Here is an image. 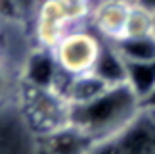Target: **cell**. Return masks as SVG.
<instances>
[{"label":"cell","instance_id":"obj_1","mask_svg":"<svg viewBox=\"0 0 155 154\" xmlns=\"http://www.w3.org/2000/svg\"><path fill=\"white\" fill-rule=\"evenodd\" d=\"M140 112L142 102L124 83L104 89L88 102L69 106V125L100 145L123 133Z\"/></svg>","mask_w":155,"mask_h":154},{"label":"cell","instance_id":"obj_2","mask_svg":"<svg viewBox=\"0 0 155 154\" xmlns=\"http://www.w3.org/2000/svg\"><path fill=\"white\" fill-rule=\"evenodd\" d=\"M84 23L86 17L65 0H38L33 17L35 46L54 50L71 29Z\"/></svg>","mask_w":155,"mask_h":154},{"label":"cell","instance_id":"obj_3","mask_svg":"<svg viewBox=\"0 0 155 154\" xmlns=\"http://www.w3.org/2000/svg\"><path fill=\"white\" fill-rule=\"evenodd\" d=\"M104 43L90 27L77 25L59 40L54 48V56L59 69L67 75H82L92 72L100 52L104 48Z\"/></svg>","mask_w":155,"mask_h":154},{"label":"cell","instance_id":"obj_4","mask_svg":"<svg viewBox=\"0 0 155 154\" xmlns=\"http://www.w3.org/2000/svg\"><path fill=\"white\" fill-rule=\"evenodd\" d=\"M17 96L21 100L27 120L31 121V127L38 133V137L69 123V104L56 91H42L19 85Z\"/></svg>","mask_w":155,"mask_h":154},{"label":"cell","instance_id":"obj_5","mask_svg":"<svg viewBox=\"0 0 155 154\" xmlns=\"http://www.w3.org/2000/svg\"><path fill=\"white\" fill-rule=\"evenodd\" d=\"M59 79H61V69L56 62L54 52L48 48L33 46L21 62L19 77H17L19 85L42 89V91H56Z\"/></svg>","mask_w":155,"mask_h":154},{"label":"cell","instance_id":"obj_6","mask_svg":"<svg viewBox=\"0 0 155 154\" xmlns=\"http://www.w3.org/2000/svg\"><path fill=\"white\" fill-rule=\"evenodd\" d=\"M130 6L132 2L124 0H96L90 8L86 25L105 43H117L123 39Z\"/></svg>","mask_w":155,"mask_h":154},{"label":"cell","instance_id":"obj_7","mask_svg":"<svg viewBox=\"0 0 155 154\" xmlns=\"http://www.w3.org/2000/svg\"><path fill=\"white\" fill-rule=\"evenodd\" d=\"M40 146L46 154H92L98 145L67 123L48 135H42Z\"/></svg>","mask_w":155,"mask_h":154},{"label":"cell","instance_id":"obj_8","mask_svg":"<svg viewBox=\"0 0 155 154\" xmlns=\"http://www.w3.org/2000/svg\"><path fill=\"white\" fill-rule=\"evenodd\" d=\"M92 73L105 87H117L127 83V62L119 54L113 43H104V48L94 64Z\"/></svg>","mask_w":155,"mask_h":154},{"label":"cell","instance_id":"obj_9","mask_svg":"<svg viewBox=\"0 0 155 154\" xmlns=\"http://www.w3.org/2000/svg\"><path fill=\"white\" fill-rule=\"evenodd\" d=\"M127 85L142 102L155 89V60L128 62L127 64Z\"/></svg>","mask_w":155,"mask_h":154},{"label":"cell","instance_id":"obj_10","mask_svg":"<svg viewBox=\"0 0 155 154\" xmlns=\"http://www.w3.org/2000/svg\"><path fill=\"white\" fill-rule=\"evenodd\" d=\"M115 48L124 58V62H147L155 60V35L146 37H123L119 39Z\"/></svg>","mask_w":155,"mask_h":154},{"label":"cell","instance_id":"obj_11","mask_svg":"<svg viewBox=\"0 0 155 154\" xmlns=\"http://www.w3.org/2000/svg\"><path fill=\"white\" fill-rule=\"evenodd\" d=\"M146 35H153V14L132 4L123 37H146Z\"/></svg>","mask_w":155,"mask_h":154},{"label":"cell","instance_id":"obj_12","mask_svg":"<svg viewBox=\"0 0 155 154\" xmlns=\"http://www.w3.org/2000/svg\"><path fill=\"white\" fill-rule=\"evenodd\" d=\"M15 93V81H14V73L8 68L6 62H0V106L14 96Z\"/></svg>","mask_w":155,"mask_h":154},{"label":"cell","instance_id":"obj_13","mask_svg":"<svg viewBox=\"0 0 155 154\" xmlns=\"http://www.w3.org/2000/svg\"><path fill=\"white\" fill-rule=\"evenodd\" d=\"M142 110H147V112H155V89L147 94V96L142 100Z\"/></svg>","mask_w":155,"mask_h":154},{"label":"cell","instance_id":"obj_14","mask_svg":"<svg viewBox=\"0 0 155 154\" xmlns=\"http://www.w3.org/2000/svg\"><path fill=\"white\" fill-rule=\"evenodd\" d=\"M134 6H138V8L150 12V14H155V0H132Z\"/></svg>","mask_w":155,"mask_h":154},{"label":"cell","instance_id":"obj_15","mask_svg":"<svg viewBox=\"0 0 155 154\" xmlns=\"http://www.w3.org/2000/svg\"><path fill=\"white\" fill-rule=\"evenodd\" d=\"M0 62H6L4 60V44H2V40H0Z\"/></svg>","mask_w":155,"mask_h":154},{"label":"cell","instance_id":"obj_16","mask_svg":"<svg viewBox=\"0 0 155 154\" xmlns=\"http://www.w3.org/2000/svg\"><path fill=\"white\" fill-rule=\"evenodd\" d=\"M2 10H4V0H0V16H2Z\"/></svg>","mask_w":155,"mask_h":154},{"label":"cell","instance_id":"obj_17","mask_svg":"<svg viewBox=\"0 0 155 154\" xmlns=\"http://www.w3.org/2000/svg\"><path fill=\"white\" fill-rule=\"evenodd\" d=\"M153 35H155V14H153Z\"/></svg>","mask_w":155,"mask_h":154},{"label":"cell","instance_id":"obj_18","mask_svg":"<svg viewBox=\"0 0 155 154\" xmlns=\"http://www.w3.org/2000/svg\"><path fill=\"white\" fill-rule=\"evenodd\" d=\"M124 2H132V0H124Z\"/></svg>","mask_w":155,"mask_h":154}]
</instances>
